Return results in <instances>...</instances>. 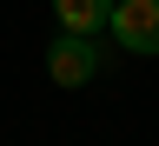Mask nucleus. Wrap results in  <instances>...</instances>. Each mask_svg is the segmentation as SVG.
<instances>
[{"instance_id": "1", "label": "nucleus", "mask_w": 159, "mask_h": 146, "mask_svg": "<svg viewBox=\"0 0 159 146\" xmlns=\"http://www.w3.org/2000/svg\"><path fill=\"white\" fill-rule=\"evenodd\" d=\"M106 33L119 40V53H139L152 60L159 53V0H113V20Z\"/></svg>"}, {"instance_id": "2", "label": "nucleus", "mask_w": 159, "mask_h": 146, "mask_svg": "<svg viewBox=\"0 0 159 146\" xmlns=\"http://www.w3.org/2000/svg\"><path fill=\"white\" fill-rule=\"evenodd\" d=\"M47 73H53V87H86V80L99 73L93 33H60L53 47H47Z\"/></svg>"}, {"instance_id": "3", "label": "nucleus", "mask_w": 159, "mask_h": 146, "mask_svg": "<svg viewBox=\"0 0 159 146\" xmlns=\"http://www.w3.org/2000/svg\"><path fill=\"white\" fill-rule=\"evenodd\" d=\"M53 20H60V33H106V20H113V0H53Z\"/></svg>"}]
</instances>
